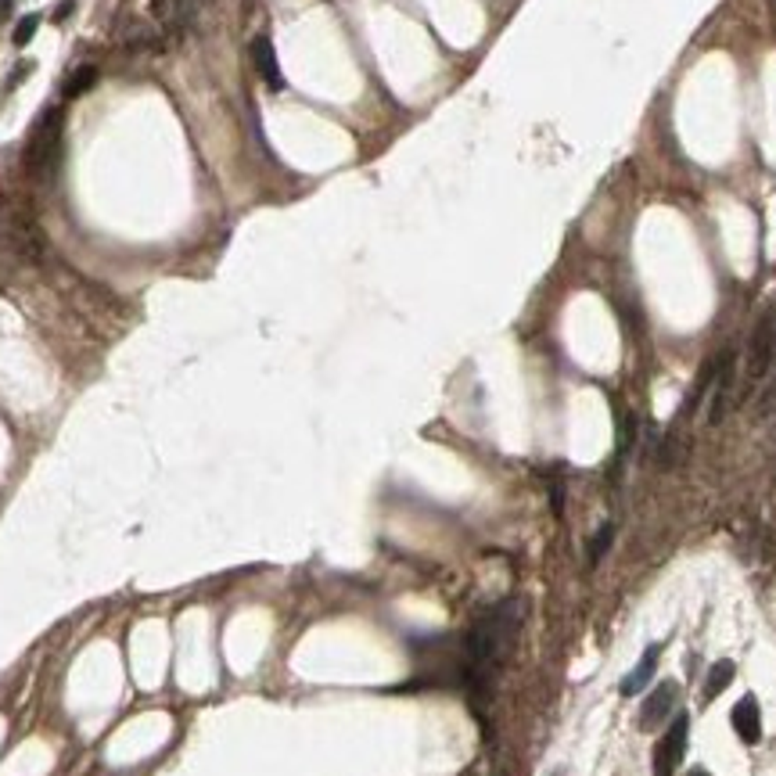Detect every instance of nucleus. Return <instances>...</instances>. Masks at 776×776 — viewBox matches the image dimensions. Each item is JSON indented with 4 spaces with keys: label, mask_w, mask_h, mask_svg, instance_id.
<instances>
[{
    "label": "nucleus",
    "mask_w": 776,
    "mask_h": 776,
    "mask_svg": "<svg viewBox=\"0 0 776 776\" xmlns=\"http://www.w3.org/2000/svg\"><path fill=\"white\" fill-rule=\"evenodd\" d=\"M517 629H522V604L517 601H503L496 608H489L471 633L464 636V676L474 690H485L492 683V676L507 665Z\"/></svg>",
    "instance_id": "nucleus-1"
},
{
    "label": "nucleus",
    "mask_w": 776,
    "mask_h": 776,
    "mask_svg": "<svg viewBox=\"0 0 776 776\" xmlns=\"http://www.w3.org/2000/svg\"><path fill=\"white\" fill-rule=\"evenodd\" d=\"M62 123H65V115H62V108H47L37 123H33V130H30V141H26V151H22V162H26V173H44L51 162H55V155H58V144H62Z\"/></svg>",
    "instance_id": "nucleus-2"
},
{
    "label": "nucleus",
    "mask_w": 776,
    "mask_h": 776,
    "mask_svg": "<svg viewBox=\"0 0 776 776\" xmlns=\"http://www.w3.org/2000/svg\"><path fill=\"white\" fill-rule=\"evenodd\" d=\"M686 737H690V719L679 712L654 747V776H676V769L683 765V755H686Z\"/></svg>",
    "instance_id": "nucleus-3"
},
{
    "label": "nucleus",
    "mask_w": 776,
    "mask_h": 776,
    "mask_svg": "<svg viewBox=\"0 0 776 776\" xmlns=\"http://www.w3.org/2000/svg\"><path fill=\"white\" fill-rule=\"evenodd\" d=\"M772 356H776V328H772V317H762L758 328L751 331V345H747V381L751 385H758L769 374Z\"/></svg>",
    "instance_id": "nucleus-4"
},
{
    "label": "nucleus",
    "mask_w": 776,
    "mask_h": 776,
    "mask_svg": "<svg viewBox=\"0 0 776 776\" xmlns=\"http://www.w3.org/2000/svg\"><path fill=\"white\" fill-rule=\"evenodd\" d=\"M733 381H737V356H733V349H726V353L715 356V378H712V392H708V399H712L708 424H719L726 417L729 396H733Z\"/></svg>",
    "instance_id": "nucleus-5"
},
{
    "label": "nucleus",
    "mask_w": 776,
    "mask_h": 776,
    "mask_svg": "<svg viewBox=\"0 0 776 776\" xmlns=\"http://www.w3.org/2000/svg\"><path fill=\"white\" fill-rule=\"evenodd\" d=\"M676 694H679V686H676L672 679L658 683V686L647 694V701L640 704V726H644L647 733L665 726V719H669V715H672V708H676Z\"/></svg>",
    "instance_id": "nucleus-6"
},
{
    "label": "nucleus",
    "mask_w": 776,
    "mask_h": 776,
    "mask_svg": "<svg viewBox=\"0 0 776 776\" xmlns=\"http://www.w3.org/2000/svg\"><path fill=\"white\" fill-rule=\"evenodd\" d=\"M729 722H733V733H737L744 744H758V740H762V712H758V701H755L751 694L733 704Z\"/></svg>",
    "instance_id": "nucleus-7"
},
{
    "label": "nucleus",
    "mask_w": 776,
    "mask_h": 776,
    "mask_svg": "<svg viewBox=\"0 0 776 776\" xmlns=\"http://www.w3.org/2000/svg\"><path fill=\"white\" fill-rule=\"evenodd\" d=\"M658 658H661V644H647V647H644V658L633 665V672H629V676L622 679V686H618L622 697H636V694L651 683V676L658 672Z\"/></svg>",
    "instance_id": "nucleus-8"
},
{
    "label": "nucleus",
    "mask_w": 776,
    "mask_h": 776,
    "mask_svg": "<svg viewBox=\"0 0 776 776\" xmlns=\"http://www.w3.org/2000/svg\"><path fill=\"white\" fill-rule=\"evenodd\" d=\"M252 62H255L259 76L267 80L270 90H281V87H285V76H281V65H277L274 44H270L267 37H255V40H252Z\"/></svg>",
    "instance_id": "nucleus-9"
},
{
    "label": "nucleus",
    "mask_w": 776,
    "mask_h": 776,
    "mask_svg": "<svg viewBox=\"0 0 776 776\" xmlns=\"http://www.w3.org/2000/svg\"><path fill=\"white\" fill-rule=\"evenodd\" d=\"M733 676H737V669H733V661H715L712 665V672H708V679H704V701H712V697H719L729 683H733Z\"/></svg>",
    "instance_id": "nucleus-10"
},
{
    "label": "nucleus",
    "mask_w": 776,
    "mask_h": 776,
    "mask_svg": "<svg viewBox=\"0 0 776 776\" xmlns=\"http://www.w3.org/2000/svg\"><path fill=\"white\" fill-rule=\"evenodd\" d=\"M98 69L94 65H80V69H72L69 76H65V87H62V94L65 98H80V94H87L94 83H98Z\"/></svg>",
    "instance_id": "nucleus-11"
},
{
    "label": "nucleus",
    "mask_w": 776,
    "mask_h": 776,
    "mask_svg": "<svg viewBox=\"0 0 776 776\" xmlns=\"http://www.w3.org/2000/svg\"><path fill=\"white\" fill-rule=\"evenodd\" d=\"M611 540H615V529H611V525H601V529H597V536L590 540V565H601V558L608 554Z\"/></svg>",
    "instance_id": "nucleus-12"
},
{
    "label": "nucleus",
    "mask_w": 776,
    "mask_h": 776,
    "mask_svg": "<svg viewBox=\"0 0 776 776\" xmlns=\"http://www.w3.org/2000/svg\"><path fill=\"white\" fill-rule=\"evenodd\" d=\"M37 26H40V15H26L19 26H15V47H26L30 40H33V33H37Z\"/></svg>",
    "instance_id": "nucleus-13"
},
{
    "label": "nucleus",
    "mask_w": 776,
    "mask_h": 776,
    "mask_svg": "<svg viewBox=\"0 0 776 776\" xmlns=\"http://www.w3.org/2000/svg\"><path fill=\"white\" fill-rule=\"evenodd\" d=\"M72 8H76V0H65V4H62L58 12H55V22H62V19H69V12H72Z\"/></svg>",
    "instance_id": "nucleus-14"
},
{
    "label": "nucleus",
    "mask_w": 776,
    "mask_h": 776,
    "mask_svg": "<svg viewBox=\"0 0 776 776\" xmlns=\"http://www.w3.org/2000/svg\"><path fill=\"white\" fill-rule=\"evenodd\" d=\"M8 12H12V0H0V19H8Z\"/></svg>",
    "instance_id": "nucleus-15"
},
{
    "label": "nucleus",
    "mask_w": 776,
    "mask_h": 776,
    "mask_svg": "<svg viewBox=\"0 0 776 776\" xmlns=\"http://www.w3.org/2000/svg\"><path fill=\"white\" fill-rule=\"evenodd\" d=\"M492 776H510V772H507V765H499V769H496Z\"/></svg>",
    "instance_id": "nucleus-16"
},
{
    "label": "nucleus",
    "mask_w": 776,
    "mask_h": 776,
    "mask_svg": "<svg viewBox=\"0 0 776 776\" xmlns=\"http://www.w3.org/2000/svg\"><path fill=\"white\" fill-rule=\"evenodd\" d=\"M690 776H712V772H704V769H697V772H690Z\"/></svg>",
    "instance_id": "nucleus-17"
}]
</instances>
